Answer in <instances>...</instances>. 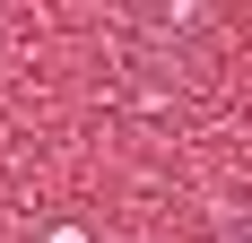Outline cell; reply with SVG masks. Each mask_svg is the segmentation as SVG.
Instances as JSON below:
<instances>
[{
  "instance_id": "cell-1",
  "label": "cell",
  "mask_w": 252,
  "mask_h": 243,
  "mask_svg": "<svg viewBox=\"0 0 252 243\" xmlns=\"http://www.w3.org/2000/svg\"><path fill=\"white\" fill-rule=\"evenodd\" d=\"M218 243H252V217H235V226H226V235H218Z\"/></svg>"
}]
</instances>
